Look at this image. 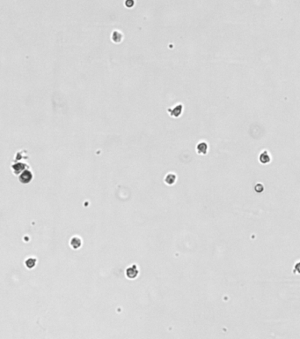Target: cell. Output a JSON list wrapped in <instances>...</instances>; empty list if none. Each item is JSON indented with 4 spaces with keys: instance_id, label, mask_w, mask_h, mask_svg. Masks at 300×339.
<instances>
[{
    "instance_id": "6da1fadb",
    "label": "cell",
    "mask_w": 300,
    "mask_h": 339,
    "mask_svg": "<svg viewBox=\"0 0 300 339\" xmlns=\"http://www.w3.org/2000/svg\"><path fill=\"white\" fill-rule=\"evenodd\" d=\"M126 277L128 279H136L139 275V269L136 264L128 267L125 270Z\"/></svg>"
},
{
    "instance_id": "7a4b0ae2",
    "label": "cell",
    "mask_w": 300,
    "mask_h": 339,
    "mask_svg": "<svg viewBox=\"0 0 300 339\" xmlns=\"http://www.w3.org/2000/svg\"><path fill=\"white\" fill-rule=\"evenodd\" d=\"M28 165L25 163H20V162H17V163H14L12 165V173L15 174V175H20L24 171H26L27 169Z\"/></svg>"
},
{
    "instance_id": "3957f363",
    "label": "cell",
    "mask_w": 300,
    "mask_h": 339,
    "mask_svg": "<svg viewBox=\"0 0 300 339\" xmlns=\"http://www.w3.org/2000/svg\"><path fill=\"white\" fill-rule=\"evenodd\" d=\"M32 179H33V173L28 169H26L20 175H19V180H20V182L24 184V185L30 183L32 181Z\"/></svg>"
},
{
    "instance_id": "277c9868",
    "label": "cell",
    "mask_w": 300,
    "mask_h": 339,
    "mask_svg": "<svg viewBox=\"0 0 300 339\" xmlns=\"http://www.w3.org/2000/svg\"><path fill=\"white\" fill-rule=\"evenodd\" d=\"M167 111H168V114H169L171 117H173V118H179V117L182 114V111H183V105L182 104L175 105L174 107L168 109Z\"/></svg>"
},
{
    "instance_id": "5b68a950",
    "label": "cell",
    "mask_w": 300,
    "mask_h": 339,
    "mask_svg": "<svg viewBox=\"0 0 300 339\" xmlns=\"http://www.w3.org/2000/svg\"><path fill=\"white\" fill-rule=\"evenodd\" d=\"M70 246L74 250L79 249L82 246V239L78 236H73L70 239Z\"/></svg>"
},
{
    "instance_id": "8992f818",
    "label": "cell",
    "mask_w": 300,
    "mask_h": 339,
    "mask_svg": "<svg viewBox=\"0 0 300 339\" xmlns=\"http://www.w3.org/2000/svg\"><path fill=\"white\" fill-rule=\"evenodd\" d=\"M176 180H177V176H176V174L173 173V172L167 173L165 177V179H164V181L167 185H173L176 182Z\"/></svg>"
},
{
    "instance_id": "52a82bcc",
    "label": "cell",
    "mask_w": 300,
    "mask_h": 339,
    "mask_svg": "<svg viewBox=\"0 0 300 339\" xmlns=\"http://www.w3.org/2000/svg\"><path fill=\"white\" fill-rule=\"evenodd\" d=\"M196 151L199 155H206L208 152V144L204 141L200 142L196 147Z\"/></svg>"
},
{
    "instance_id": "ba28073f",
    "label": "cell",
    "mask_w": 300,
    "mask_h": 339,
    "mask_svg": "<svg viewBox=\"0 0 300 339\" xmlns=\"http://www.w3.org/2000/svg\"><path fill=\"white\" fill-rule=\"evenodd\" d=\"M36 261H37L35 258H33V257L27 258L25 261L26 268H27L28 269H33L36 266Z\"/></svg>"
},
{
    "instance_id": "9c48e42d",
    "label": "cell",
    "mask_w": 300,
    "mask_h": 339,
    "mask_svg": "<svg viewBox=\"0 0 300 339\" xmlns=\"http://www.w3.org/2000/svg\"><path fill=\"white\" fill-rule=\"evenodd\" d=\"M123 40V35L122 33L118 32V31H115L112 33V41L115 42V43H121Z\"/></svg>"
},
{
    "instance_id": "30bf717a",
    "label": "cell",
    "mask_w": 300,
    "mask_h": 339,
    "mask_svg": "<svg viewBox=\"0 0 300 339\" xmlns=\"http://www.w3.org/2000/svg\"><path fill=\"white\" fill-rule=\"evenodd\" d=\"M270 160H271L270 156L268 154L267 151H264L260 155V161L261 163H268L269 162H270Z\"/></svg>"
},
{
    "instance_id": "8fae6325",
    "label": "cell",
    "mask_w": 300,
    "mask_h": 339,
    "mask_svg": "<svg viewBox=\"0 0 300 339\" xmlns=\"http://www.w3.org/2000/svg\"><path fill=\"white\" fill-rule=\"evenodd\" d=\"M134 4H135L134 0H126L125 1V5L128 8H131Z\"/></svg>"
},
{
    "instance_id": "7c38bea8",
    "label": "cell",
    "mask_w": 300,
    "mask_h": 339,
    "mask_svg": "<svg viewBox=\"0 0 300 339\" xmlns=\"http://www.w3.org/2000/svg\"><path fill=\"white\" fill-rule=\"evenodd\" d=\"M295 270H296L298 273H299L300 274V261L299 262H298V263L295 265Z\"/></svg>"
}]
</instances>
